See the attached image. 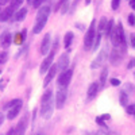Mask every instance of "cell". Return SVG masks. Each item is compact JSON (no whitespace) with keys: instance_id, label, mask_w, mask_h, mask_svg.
I'll return each instance as SVG.
<instances>
[{"instance_id":"7a4b0ae2","label":"cell","mask_w":135,"mask_h":135,"mask_svg":"<svg viewBox=\"0 0 135 135\" xmlns=\"http://www.w3.org/2000/svg\"><path fill=\"white\" fill-rule=\"evenodd\" d=\"M57 49H58V42H55L54 46H53V49H51V51H50V54L43 60V62H42V65H41L39 73H41L42 76H43L45 73H47V70L51 68V64H53V60H54V55H55V51H57Z\"/></svg>"},{"instance_id":"836d02e7","label":"cell","mask_w":135,"mask_h":135,"mask_svg":"<svg viewBox=\"0 0 135 135\" xmlns=\"http://www.w3.org/2000/svg\"><path fill=\"white\" fill-rule=\"evenodd\" d=\"M130 45H131V47L135 49V34H131L130 35Z\"/></svg>"},{"instance_id":"e575fe53","label":"cell","mask_w":135,"mask_h":135,"mask_svg":"<svg viewBox=\"0 0 135 135\" xmlns=\"http://www.w3.org/2000/svg\"><path fill=\"white\" fill-rule=\"evenodd\" d=\"M43 2H46V0H35V2L32 3V6L35 7V8H38V7H39V6H41V4H42Z\"/></svg>"},{"instance_id":"52a82bcc","label":"cell","mask_w":135,"mask_h":135,"mask_svg":"<svg viewBox=\"0 0 135 135\" xmlns=\"http://www.w3.org/2000/svg\"><path fill=\"white\" fill-rule=\"evenodd\" d=\"M115 30H116V32H118V37H119V41H120V45H122V47H123V50L126 49V37H124V28H123V25L120 23H118V26L115 27Z\"/></svg>"},{"instance_id":"9c48e42d","label":"cell","mask_w":135,"mask_h":135,"mask_svg":"<svg viewBox=\"0 0 135 135\" xmlns=\"http://www.w3.org/2000/svg\"><path fill=\"white\" fill-rule=\"evenodd\" d=\"M111 62L114 64V65H118L120 64V61L123 60V50H118L115 49L114 51H111V57H109Z\"/></svg>"},{"instance_id":"44dd1931","label":"cell","mask_w":135,"mask_h":135,"mask_svg":"<svg viewBox=\"0 0 135 135\" xmlns=\"http://www.w3.org/2000/svg\"><path fill=\"white\" fill-rule=\"evenodd\" d=\"M100 41H101V32H96V35H95V39H93V43H92V50L93 51H96L97 50V47H99V45H100Z\"/></svg>"},{"instance_id":"4fadbf2b","label":"cell","mask_w":135,"mask_h":135,"mask_svg":"<svg viewBox=\"0 0 135 135\" xmlns=\"http://www.w3.org/2000/svg\"><path fill=\"white\" fill-rule=\"evenodd\" d=\"M14 8L12 7H8V8H4L2 12H0V22H7L8 19H11V16L14 15Z\"/></svg>"},{"instance_id":"8d00e7d4","label":"cell","mask_w":135,"mask_h":135,"mask_svg":"<svg viewBox=\"0 0 135 135\" xmlns=\"http://www.w3.org/2000/svg\"><path fill=\"white\" fill-rule=\"evenodd\" d=\"M135 66V60H131L130 62H128V65H127V68L128 69H132V68Z\"/></svg>"},{"instance_id":"277c9868","label":"cell","mask_w":135,"mask_h":135,"mask_svg":"<svg viewBox=\"0 0 135 135\" xmlns=\"http://www.w3.org/2000/svg\"><path fill=\"white\" fill-rule=\"evenodd\" d=\"M65 101H66V88L60 86L58 91H57V95H55V105H57L58 109L64 108Z\"/></svg>"},{"instance_id":"d4e9b609","label":"cell","mask_w":135,"mask_h":135,"mask_svg":"<svg viewBox=\"0 0 135 135\" xmlns=\"http://www.w3.org/2000/svg\"><path fill=\"white\" fill-rule=\"evenodd\" d=\"M120 104L122 105H124V107H127L128 105V96H127V93L126 92H120Z\"/></svg>"},{"instance_id":"7bdbcfd3","label":"cell","mask_w":135,"mask_h":135,"mask_svg":"<svg viewBox=\"0 0 135 135\" xmlns=\"http://www.w3.org/2000/svg\"><path fill=\"white\" fill-rule=\"evenodd\" d=\"M34 2H35V0H28V3H30V4H32Z\"/></svg>"},{"instance_id":"e0dca14e","label":"cell","mask_w":135,"mask_h":135,"mask_svg":"<svg viewBox=\"0 0 135 135\" xmlns=\"http://www.w3.org/2000/svg\"><path fill=\"white\" fill-rule=\"evenodd\" d=\"M46 23H47V19H39V20H37L35 22V25H34V34H39L42 30H43V27L46 26Z\"/></svg>"},{"instance_id":"9a60e30c","label":"cell","mask_w":135,"mask_h":135,"mask_svg":"<svg viewBox=\"0 0 135 135\" xmlns=\"http://www.w3.org/2000/svg\"><path fill=\"white\" fill-rule=\"evenodd\" d=\"M49 14H50V7L49 6L41 7L39 11H38V14H37V20H39V19H47Z\"/></svg>"},{"instance_id":"484cf974","label":"cell","mask_w":135,"mask_h":135,"mask_svg":"<svg viewBox=\"0 0 135 135\" xmlns=\"http://www.w3.org/2000/svg\"><path fill=\"white\" fill-rule=\"evenodd\" d=\"M112 30H114V20L111 19V20H108V25H107V28H105V35H107V38L111 37Z\"/></svg>"},{"instance_id":"5bb4252c","label":"cell","mask_w":135,"mask_h":135,"mask_svg":"<svg viewBox=\"0 0 135 135\" xmlns=\"http://www.w3.org/2000/svg\"><path fill=\"white\" fill-rule=\"evenodd\" d=\"M99 89H100V85L97 83H92L91 85H89V88H88V100H92L97 95Z\"/></svg>"},{"instance_id":"ffe728a7","label":"cell","mask_w":135,"mask_h":135,"mask_svg":"<svg viewBox=\"0 0 135 135\" xmlns=\"http://www.w3.org/2000/svg\"><path fill=\"white\" fill-rule=\"evenodd\" d=\"M26 15H27V9H26V8H19L18 12L15 14V19H16L18 22H20V20H23V19L26 18Z\"/></svg>"},{"instance_id":"7402d4cb","label":"cell","mask_w":135,"mask_h":135,"mask_svg":"<svg viewBox=\"0 0 135 135\" xmlns=\"http://www.w3.org/2000/svg\"><path fill=\"white\" fill-rule=\"evenodd\" d=\"M72 41H73V32H66L65 34V37H64V45H65V47H69L70 45H72Z\"/></svg>"},{"instance_id":"8992f818","label":"cell","mask_w":135,"mask_h":135,"mask_svg":"<svg viewBox=\"0 0 135 135\" xmlns=\"http://www.w3.org/2000/svg\"><path fill=\"white\" fill-rule=\"evenodd\" d=\"M72 76H73V70H72V69H66V70H64V72L61 73L60 78H58V85L66 88L68 85H69L70 80H72Z\"/></svg>"},{"instance_id":"ab89813d","label":"cell","mask_w":135,"mask_h":135,"mask_svg":"<svg viewBox=\"0 0 135 135\" xmlns=\"http://www.w3.org/2000/svg\"><path fill=\"white\" fill-rule=\"evenodd\" d=\"M85 135H101L100 131H96V132H86Z\"/></svg>"},{"instance_id":"f1b7e54d","label":"cell","mask_w":135,"mask_h":135,"mask_svg":"<svg viewBox=\"0 0 135 135\" xmlns=\"http://www.w3.org/2000/svg\"><path fill=\"white\" fill-rule=\"evenodd\" d=\"M7 60H8V54H7V51H2V53H0V65L4 64V62H7Z\"/></svg>"},{"instance_id":"8fae6325","label":"cell","mask_w":135,"mask_h":135,"mask_svg":"<svg viewBox=\"0 0 135 135\" xmlns=\"http://www.w3.org/2000/svg\"><path fill=\"white\" fill-rule=\"evenodd\" d=\"M68 65H69V57H68V54H62L57 64V70H61V72L66 70Z\"/></svg>"},{"instance_id":"4dcf8cb0","label":"cell","mask_w":135,"mask_h":135,"mask_svg":"<svg viewBox=\"0 0 135 135\" xmlns=\"http://www.w3.org/2000/svg\"><path fill=\"white\" fill-rule=\"evenodd\" d=\"M119 6H120V0H112L111 7H112V9H114V11H116L119 8Z\"/></svg>"},{"instance_id":"6da1fadb","label":"cell","mask_w":135,"mask_h":135,"mask_svg":"<svg viewBox=\"0 0 135 135\" xmlns=\"http://www.w3.org/2000/svg\"><path fill=\"white\" fill-rule=\"evenodd\" d=\"M54 111V101H53V91L47 89L43 93L41 100V116L43 119H50Z\"/></svg>"},{"instance_id":"d590c367","label":"cell","mask_w":135,"mask_h":135,"mask_svg":"<svg viewBox=\"0 0 135 135\" xmlns=\"http://www.w3.org/2000/svg\"><path fill=\"white\" fill-rule=\"evenodd\" d=\"M100 118H101V120H109V119H111L109 114H104V115H101Z\"/></svg>"},{"instance_id":"ac0fdd59","label":"cell","mask_w":135,"mask_h":135,"mask_svg":"<svg viewBox=\"0 0 135 135\" xmlns=\"http://www.w3.org/2000/svg\"><path fill=\"white\" fill-rule=\"evenodd\" d=\"M55 73H57V65H54V66H51L50 69L47 70V76L45 77V84L43 85H47L53 78H54V76H55Z\"/></svg>"},{"instance_id":"f6af8a7d","label":"cell","mask_w":135,"mask_h":135,"mask_svg":"<svg viewBox=\"0 0 135 135\" xmlns=\"http://www.w3.org/2000/svg\"><path fill=\"white\" fill-rule=\"evenodd\" d=\"M134 116H135V114H134Z\"/></svg>"},{"instance_id":"30bf717a","label":"cell","mask_w":135,"mask_h":135,"mask_svg":"<svg viewBox=\"0 0 135 135\" xmlns=\"http://www.w3.org/2000/svg\"><path fill=\"white\" fill-rule=\"evenodd\" d=\"M26 127H27V116H25L18 123V126L15 127V135H25Z\"/></svg>"},{"instance_id":"b9f144b4","label":"cell","mask_w":135,"mask_h":135,"mask_svg":"<svg viewBox=\"0 0 135 135\" xmlns=\"http://www.w3.org/2000/svg\"><path fill=\"white\" fill-rule=\"evenodd\" d=\"M107 135H118V134H115V132H112V131H108V132H107Z\"/></svg>"},{"instance_id":"f35d334b","label":"cell","mask_w":135,"mask_h":135,"mask_svg":"<svg viewBox=\"0 0 135 135\" xmlns=\"http://www.w3.org/2000/svg\"><path fill=\"white\" fill-rule=\"evenodd\" d=\"M128 2H130V7L132 9H135V0H128Z\"/></svg>"},{"instance_id":"d6a6232c","label":"cell","mask_w":135,"mask_h":135,"mask_svg":"<svg viewBox=\"0 0 135 135\" xmlns=\"http://www.w3.org/2000/svg\"><path fill=\"white\" fill-rule=\"evenodd\" d=\"M127 20H128V25H130V26H134V25H135V16H134L132 14H131V15H128Z\"/></svg>"},{"instance_id":"83f0119b","label":"cell","mask_w":135,"mask_h":135,"mask_svg":"<svg viewBox=\"0 0 135 135\" xmlns=\"http://www.w3.org/2000/svg\"><path fill=\"white\" fill-rule=\"evenodd\" d=\"M22 3H23V0H11V7L14 9H18L22 6Z\"/></svg>"},{"instance_id":"1f68e13d","label":"cell","mask_w":135,"mask_h":135,"mask_svg":"<svg viewBox=\"0 0 135 135\" xmlns=\"http://www.w3.org/2000/svg\"><path fill=\"white\" fill-rule=\"evenodd\" d=\"M109 83H111V85H114V86H119L120 85V80H118V78H111Z\"/></svg>"},{"instance_id":"cb8c5ba5","label":"cell","mask_w":135,"mask_h":135,"mask_svg":"<svg viewBox=\"0 0 135 135\" xmlns=\"http://www.w3.org/2000/svg\"><path fill=\"white\" fill-rule=\"evenodd\" d=\"M18 104H22V100H20V99H14V100H11L9 103H7V104L4 105V108H6V109H9V108H12V107L18 105Z\"/></svg>"},{"instance_id":"2e32d148","label":"cell","mask_w":135,"mask_h":135,"mask_svg":"<svg viewBox=\"0 0 135 135\" xmlns=\"http://www.w3.org/2000/svg\"><path fill=\"white\" fill-rule=\"evenodd\" d=\"M20 109H22V104H18V105H15V107H12V108H9V109H8V114H7L8 120H12V119H15V118L19 115Z\"/></svg>"},{"instance_id":"ba28073f","label":"cell","mask_w":135,"mask_h":135,"mask_svg":"<svg viewBox=\"0 0 135 135\" xmlns=\"http://www.w3.org/2000/svg\"><path fill=\"white\" fill-rule=\"evenodd\" d=\"M50 38H51L50 34H46V35L43 37L42 43H41V53H42V54H47V53H49V50H50V43H51Z\"/></svg>"},{"instance_id":"60d3db41","label":"cell","mask_w":135,"mask_h":135,"mask_svg":"<svg viewBox=\"0 0 135 135\" xmlns=\"http://www.w3.org/2000/svg\"><path fill=\"white\" fill-rule=\"evenodd\" d=\"M9 2H11V0H0V6H4V4H7Z\"/></svg>"},{"instance_id":"f546056e","label":"cell","mask_w":135,"mask_h":135,"mask_svg":"<svg viewBox=\"0 0 135 135\" xmlns=\"http://www.w3.org/2000/svg\"><path fill=\"white\" fill-rule=\"evenodd\" d=\"M126 112L128 115H134L135 114V104H130L126 107Z\"/></svg>"},{"instance_id":"d6986e66","label":"cell","mask_w":135,"mask_h":135,"mask_svg":"<svg viewBox=\"0 0 135 135\" xmlns=\"http://www.w3.org/2000/svg\"><path fill=\"white\" fill-rule=\"evenodd\" d=\"M107 25H108V19H107L105 16H103V18L100 19V22H99L97 31H99V32H103V31H105V28H107Z\"/></svg>"},{"instance_id":"ee69618b","label":"cell","mask_w":135,"mask_h":135,"mask_svg":"<svg viewBox=\"0 0 135 135\" xmlns=\"http://www.w3.org/2000/svg\"><path fill=\"white\" fill-rule=\"evenodd\" d=\"M85 3H86V4H89V3H91V0H85Z\"/></svg>"},{"instance_id":"603a6c76","label":"cell","mask_w":135,"mask_h":135,"mask_svg":"<svg viewBox=\"0 0 135 135\" xmlns=\"http://www.w3.org/2000/svg\"><path fill=\"white\" fill-rule=\"evenodd\" d=\"M26 30H23L22 32H19V34H16V37H15V43H18V45H20V43H23L25 42V39H26Z\"/></svg>"},{"instance_id":"4316f807","label":"cell","mask_w":135,"mask_h":135,"mask_svg":"<svg viewBox=\"0 0 135 135\" xmlns=\"http://www.w3.org/2000/svg\"><path fill=\"white\" fill-rule=\"evenodd\" d=\"M107 74H108V68L104 66L103 68V72H101V80H100V85H104L105 83V78H107Z\"/></svg>"},{"instance_id":"74e56055","label":"cell","mask_w":135,"mask_h":135,"mask_svg":"<svg viewBox=\"0 0 135 135\" xmlns=\"http://www.w3.org/2000/svg\"><path fill=\"white\" fill-rule=\"evenodd\" d=\"M3 123H4V115L2 114V112H0V127L3 126Z\"/></svg>"},{"instance_id":"3957f363","label":"cell","mask_w":135,"mask_h":135,"mask_svg":"<svg viewBox=\"0 0 135 135\" xmlns=\"http://www.w3.org/2000/svg\"><path fill=\"white\" fill-rule=\"evenodd\" d=\"M95 35H96V31H95V20L91 23L89 26L85 37H84V46L85 49H91L92 47V43H93V39H95Z\"/></svg>"},{"instance_id":"7c38bea8","label":"cell","mask_w":135,"mask_h":135,"mask_svg":"<svg viewBox=\"0 0 135 135\" xmlns=\"http://www.w3.org/2000/svg\"><path fill=\"white\" fill-rule=\"evenodd\" d=\"M11 41H12V37H11V34L8 31H4L2 35H0V45H2L4 49H7L11 45Z\"/></svg>"},{"instance_id":"5b68a950","label":"cell","mask_w":135,"mask_h":135,"mask_svg":"<svg viewBox=\"0 0 135 135\" xmlns=\"http://www.w3.org/2000/svg\"><path fill=\"white\" fill-rule=\"evenodd\" d=\"M107 55H108V46H104L103 49H101V51L99 53L97 58H96V60L93 61V64L91 65L92 69H96V68H99L100 65H103L104 61L107 60Z\"/></svg>"}]
</instances>
